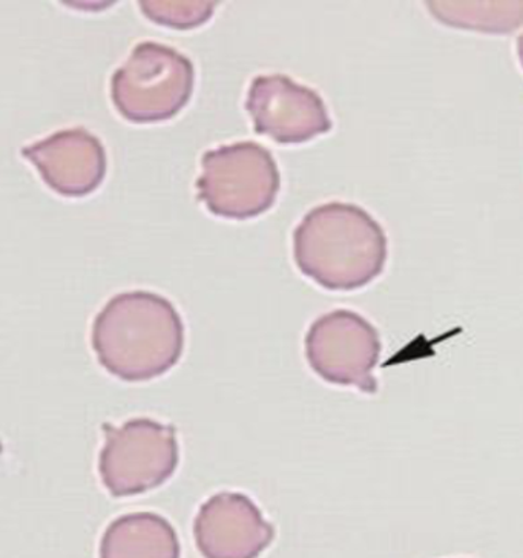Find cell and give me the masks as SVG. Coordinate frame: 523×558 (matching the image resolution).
Wrapping results in <instances>:
<instances>
[{
    "instance_id": "cell-1",
    "label": "cell",
    "mask_w": 523,
    "mask_h": 558,
    "mask_svg": "<svg viewBox=\"0 0 523 558\" xmlns=\"http://www.w3.org/2000/svg\"><path fill=\"white\" fill-rule=\"evenodd\" d=\"M93 349L101 367L126 383L158 378L180 361L182 316L167 298L153 292L119 293L97 313Z\"/></svg>"
},
{
    "instance_id": "cell-2",
    "label": "cell",
    "mask_w": 523,
    "mask_h": 558,
    "mask_svg": "<svg viewBox=\"0 0 523 558\" xmlns=\"http://www.w3.org/2000/svg\"><path fill=\"white\" fill-rule=\"evenodd\" d=\"M387 235L367 210L332 202L314 207L293 232V258L316 284L333 292L363 289L382 274Z\"/></svg>"
},
{
    "instance_id": "cell-3",
    "label": "cell",
    "mask_w": 523,
    "mask_h": 558,
    "mask_svg": "<svg viewBox=\"0 0 523 558\" xmlns=\"http://www.w3.org/2000/svg\"><path fill=\"white\" fill-rule=\"evenodd\" d=\"M194 83L190 58L167 45L142 41L112 75L111 99L127 122H168L190 104Z\"/></svg>"
},
{
    "instance_id": "cell-4",
    "label": "cell",
    "mask_w": 523,
    "mask_h": 558,
    "mask_svg": "<svg viewBox=\"0 0 523 558\" xmlns=\"http://www.w3.org/2000/svg\"><path fill=\"white\" fill-rule=\"evenodd\" d=\"M198 199L228 220H251L275 205L281 186L277 161L254 142L220 146L202 158Z\"/></svg>"
},
{
    "instance_id": "cell-5",
    "label": "cell",
    "mask_w": 523,
    "mask_h": 558,
    "mask_svg": "<svg viewBox=\"0 0 523 558\" xmlns=\"http://www.w3.org/2000/svg\"><path fill=\"white\" fill-rule=\"evenodd\" d=\"M99 471L114 497H130L163 485L179 465L175 428L138 417L122 427L105 425Z\"/></svg>"
},
{
    "instance_id": "cell-6",
    "label": "cell",
    "mask_w": 523,
    "mask_h": 558,
    "mask_svg": "<svg viewBox=\"0 0 523 558\" xmlns=\"http://www.w3.org/2000/svg\"><path fill=\"white\" fill-rule=\"evenodd\" d=\"M304 344L308 365L326 383L378 393L374 372L381 356V338L375 326L356 312L340 308L319 316Z\"/></svg>"
},
{
    "instance_id": "cell-7",
    "label": "cell",
    "mask_w": 523,
    "mask_h": 558,
    "mask_svg": "<svg viewBox=\"0 0 523 558\" xmlns=\"http://www.w3.org/2000/svg\"><path fill=\"white\" fill-rule=\"evenodd\" d=\"M244 107L255 132L280 145L311 142L333 126L321 96L284 74L257 75Z\"/></svg>"
},
{
    "instance_id": "cell-8",
    "label": "cell",
    "mask_w": 523,
    "mask_h": 558,
    "mask_svg": "<svg viewBox=\"0 0 523 558\" xmlns=\"http://www.w3.org/2000/svg\"><path fill=\"white\" fill-rule=\"evenodd\" d=\"M32 161L44 183L68 198L92 195L107 177L108 158L104 143L84 128L56 132L21 150Z\"/></svg>"
},
{
    "instance_id": "cell-9",
    "label": "cell",
    "mask_w": 523,
    "mask_h": 558,
    "mask_svg": "<svg viewBox=\"0 0 523 558\" xmlns=\"http://www.w3.org/2000/svg\"><path fill=\"white\" fill-rule=\"evenodd\" d=\"M194 537L205 558H258L272 543L275 530L250 497L220 493L199 508Z\"/></svg>"
},
{
    "instance_id": "cell-10",
    "label": "cell",
    "mask_w": 523,
    "mask_h": 558,
    "mask_svg": "<svg viewBox=\"0 0 523 558\" xmlns=\"http://www.w3.org/2000/svg\"><path fill=\"white\" fill-rule=\"evenodd\" d=\"M100 558H180V542L167 519L154 512H134L107 527Z\"/></svg>"
},
{
    "instance_id": "cell-11",
    "label": "cell",
    "mask_w": 523,
    "mask_h": 558,
    "mask_svg": "<svg viewBox=\"0 0 523 558\" xmlns=\"http://www.w3.org/2000/svg\"><path fill=\"white\" fill-rule=\"evenodd\" d=\"M440 24L470 32L510 34L523 25V2H427Z\"/></svg>"
},
{
    "instance_id": "cell-12",
    "label": "cell",
    "mask_w": 523,
    "mask_h": 558,
    "mask_svg": "<svg viewBox=\"0 0 523 558\" xmlns=\"http://www.w3.org/2000/svg\"><path fill=\"white\" fill-rule=\"evenodd\" d=\"M217 5L209 0H142L141 10L154 24L187 32L209 22Z\"/></svg>"
},
{
    "instance_id": "cell-13",
    "label": "cell",
    "mask_w": 523,
    "mask_h": 558,
    "mask_svg": "<svg viewBox=\"0 0 523 558\" xmlns=\"http://www.w3.org/2000/svg\"><path fill=\"white\" fill-rule=\"evenodd\" d=\"M518 58L519 62H521V65L523 68V34L518 37Z\"/></svg>"
}]
</instances>
